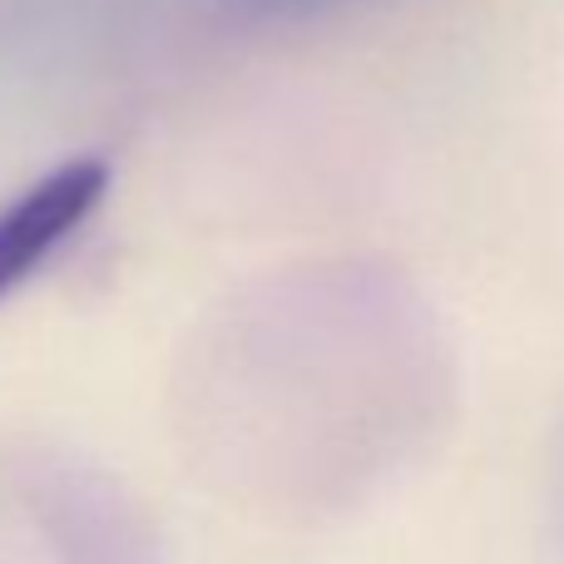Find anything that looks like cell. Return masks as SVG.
I'll return each mask as SVG.
<instances>
[{
	"label": "cell",
	"instance_id": "1",
	"mask_svg": "<svg viewBox=\"0 0 564 564\" xmlns=\"http://www.w3.org/2000/svg\"><path fill=\"white\" fill-rule=\"evenodd\" d=\"M456 357L421 288L387 263L248 282L198 327L184 426L198 476L268 516L367 500L451 416Z\"/></svg>",
	"mask_w": 564,
	"mask_h": 564
},
{
	"label": "cell",
	"instance_id": "2",
	"mask_svg": "<svg viewBox=\"0 0 564 564\" xmlns=\"http://www.w3.org/2000/svg\"><path fill=\"white\" fill-rule=\"evenodd\" d=\"M109 194L105 159H69L0 208V297L89 224Z\"/></svg>",
	"mask_w": 564,
	"mask_h": 564
},
{
	"label": "cell",
	"instance_id": "3",
	"mask_svg": "<svg viewBox=\"0 0 564 564\" xmlns=\"http://www.w3.org/2000/svg\"><path fill=\"white\" fill-rule=\"evenodd\" d=\"M45 516L69 564H169L149 516L95 470H55L45 486Z\"/></svg>",
	"mask_w": 564,
	"mask_h": 564
},
{
	"label": "cell",
	"instance_id": "4",
	"mask_svg": "<svg viewBox=\"0 0 564 564\" xmlns=\"http://www.w3.org/2000/svg\"><path fill=\"white\" fill-rule=\"evenodd\" d=\"M234 6L253 20H302V15H322L332 6H351V0H234Z\"/></svg>",
	"mask_w": 564,
	"mask_h": 564
},
{
	"label": "cell",
	"instance_id": "5",
	"mask_svg": "<svg viewBox=\"0 0 564 564\" xmlns=\"http://www.w3.org/2000/svg\"><path fill=\"white\" fill-rule=\"evenodd\" d=\"M550 520H555V535L564 540V426L550 451Z\"/></svg>",
	"mask_w": 564,
	"mask_h": 564
}]
</instances>
